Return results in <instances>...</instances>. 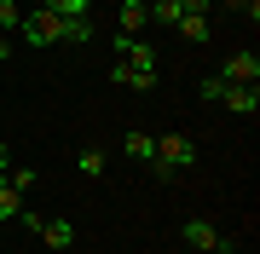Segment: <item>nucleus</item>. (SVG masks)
<instances>
[{
    "label": "nucleus",
    "mask_w": 260,
    "mask_h": 254,
    "mask_svg": "<svg viewBox=\"0 0 260 254\" xmlns=\"http://www.w3.org/2000/svg\"><path fill=\"white\" fill-rule=\"evenodd\" d=\"M41 237H47V248H75V226H70V220H47Z\"/></svg>",
    "instance_id": "6e6552de"
},
{
    "label": "nucleus",
    "mask_w": 260,
    "mask_h": 254,
    "mask_svg": "<svg viewBox=\"0 0 260 254\" xmlns=\"http://www.w3.org/2000/svg\"><path fill=\"white\" fill-rule=\"evenodd\" d=\"M0 179H6L12 191H29V185H35V168H18V162H12V168L0 173Z\"/></svg>",
    "instance_id": "4468645a"
},
{
    "label": "nucleus",
    "mask_w": 260,
    "mask_h": 254,
    "mask_svg": "<svg viewBox=\"0 0 260 254\" xmlns=\"http://www.w3.org/2000/svg\"><path fill=\"white\" fill-rule=\"evenodd\" d=\"M179 237H185L191 254H232V237H220L208 220H185V231H179Z\"/></svg>",
    "instance_id": "7ed1b4c3"
},
{
    "label": "nucleus",
    "mask_w": 260,
    "mask_h": 254,
    "mask_svg": "<svg viewBox=\"0 0 260 254\" xmlns=\"http://www.w3.org/2000/svg\"><path fill=\"white\" fill-rule=\"evenodd\" d=\"M127 69H133V93H150L156 87V47L150 41H133L127 47Z\"/></svg>",
    "instance_id": "20e7f679"
},
{
    "label": "nucleus",
    "mask_w": 260,
    "mask_h": 254,
    "mask_svg": "<svg viewBox=\"0 0 260 254\" xmlns=\"http://www.w3.org/2000/svg\"><path fill=\"white\" fill-rule=\"evenodd\" d=\"M12 168V151H6V139H0V173H6Z\"/></svg>",
    "instance_id": "6ab92c4d"
},
{
    "label": "nucleus",
    "mask_w": 260,
    "mask_h": 254,
    "mask_svg": "<svg viewBox=\"0 0 260 254\" xmlns=\"http://www.w3.org/2000/svg\"><path fill=\"white\" fill-rule=\"evenodd\" d=\"M220 104H225L232 116H254V110H260V87H225Z\"/></svg>",
    "instance_id": "423d86ee"
},
{
    "label": "nucleus",
    "mask_w": 260,
    "mask_h": 254,
    "mask_svg": "<svg viewBox=\"0 0 260 254\" xmlns=\"http://www.w3.org/2000/svg\"><path fill=\"white\" fill-rule=\"evenodd\" d=\"M220 81H225V87H260V58H254L249 47L232 52V58L220 64Z\"/></svg>",
    "instance_id": "39448f33"
},
{
    "label": "nucleus",
    "mask_w": 260,
    "mask_h": 254,
    "mask_svg": "<svg viewBox=\"0 0 260 254\" xmlns=\"http://www.w3.org/2000/svg\"><path fill=\"white\" fill-rule=\"evenodd\" d=\"M0 133H6V122H0Z\"/></svg>",
    "instance_id": "4be33fe9"
},
{
    "label": "nucleus",
    "mask_w": 260,
    "mask_h": 254,
    "mask_svg": "<svg viewBox=\"0 0 260 254\" xmlns=\"http://www.w3.org/2000/svg\"><path fill=\"white\" fill-rule=\"evenodd\" d=\"M220 93H225V81H220V76H208V81H197V98H203V104H220Z\"/></svg>",
    "instance_id": "f3484780"
},
{
    "label": "nucleus",
    "mask_w": 260,
    "mask_h": 254,
    "mask_svg": "<svg viewBox=\"0 0 260 254\" xmlns=\"http://www.w3.org/2000/svg\"><path fill=\"white\" fill-rule=\"evenodd\" d=\"M6 58H12V35H0V64H6Z\"/></svg>",
    "instance_id": "aec40b11"
},
{
    "label": "nucleus",
    "mask_w": 260,
    "mask_h": 254,
    "mask_svg": "<svg viewBox=\"0 0 260 254\" xmlns=\"http://www.w3.org/2000/svg\"><path fill=\"white\" fill-rule=\"evenodd\" d=\"M121 151H127V162H150L156 139H150V133H127V139H121Z\"/></svg>",
    "instance_id": "9b49d317"
},
{
    "label": "nucleus",
    "mask_w": 260,
    "mask_h": 254,
    "mask_svg": "<svg viewBox=\"0 0 260 254\" xmlns=\"http://www.w3.org/2000/svg\"><path fill=\"white\" fill-rule=\"evenodd\" d=\"M18 35L29 41V47H58V41H70V47H81V41H93V18H58V12L47 6H29Z\"/></svg>",
    "instance_id": "f257e3e1"
},
{
    "label": "nucleus",
    "mask_w": 260,
    "mask_h": 254,
    "mask_svg": "<svg viewBox=\"0 0 260 254\" xmlns=\"http://www.w3.org/2000/svg\"><path fill=\"white\" fill-rule=\"evenodd\" d=\"M179 35L185 41H208V12H185L179 18Z\"/></svg>",
    "instance_id": "f8f14e48"
},
{
    "label": "nucleus",
    "mask_w": 260,
    "mask_h": 254,
    "mask_svg": "<svg viewBox=\"0 0 260 254\" xmlns=\"http://www.w3.org/2000/svg\"><path fill=\"white\" fill-rule=\"evenodd\" d=\"M18 214H23V191H12L0 179V220H18Z\"/></svg>",
    "instance_id": "ddd939ff"
},
{
    "label": "nucleus",
    "mask_w": 260,
    "mask_h": 254,
    "mask_svg": "<svg viewBox=\"0 0 260 254\" xmlns=\"http://www.w3.org/2000/svg\"><path fill=\"white\" fill-rule=\"evenodd\" d=\"M75 168H81V173H93V179H99V173H104V151H93V144H87V151H81V156H75Z\"/></svg>",
    "instance_id": "2eb2a0df"
},
{
    "label": "nucleus",
    "mask_w": 260,
    "mask_h": 254,
    "mask_svg": "<svg viewBox=\"0 0 260 254\" xmlns=\"http://www.w3.org/2000/svg\"><path fill=\"white\" fill-rule=\"evenodd\" d=\"M121 35H139V29L150 23V0H121Z\"/></svg>",
    "instance_id": "0eeeda50"
},
{
    "label": "nucleus",
    "mask_w": 260,
    "mask_h": 254,
    "mask_svg": "<svg viewBox=\"0 0 260 254\" xmlns=\"http://www.w3.org/2000/svg\"><path fill=\"white\" fill-rule=\"evenodd\" d=\"M35 6L58 12V18H93V0H35Z\"/></svg>",
    "instance_id": "9d476101"
},
{
    "label": "nucleus",
    "mask_w": 260,
    "mask_h": 254,
    "mask_svg": "<svg viewBox=\"0 0 260 254\" xmlns=\"http://www.w3.org/2000/svg\"><path fill=\"white\" fill-rule=\"evenodd\" d=\"M23 23V6H18V0H0V29H6V35H12V29H18Z\"/></svg>",
    "instance_id": "dca6fc26"
},
{
    "label": "nucleus",
    "mask_w": 260,
    "mask_h": 254,
    "mask_svg": "<svg viewBox=\"0 0 260 254\" xmlns=\"http://www.w3.org/2000/svg\"><path fill=\"white\" fill-rule=\"evenodd\" d=\"M197 168V139H185V133H162L156 151H150V173L156 179H179Z\"/></svg>",
    "instance_id": "f03ea898"
},
{
    "label": "nucleus",
    "mask_w": 260,
    "mask_h": 254,
    "mask_svg": "<svg viewBox=\"0 0 260 254\" xmlns=\"http://www.w3.org/2000/svg\"><path fill=\"white\" fill-rule=\"evenodd\" d=\"M174 254H191V248H174Z\"/></svg>",
    "instance_id": "412c9836"
},
{
    "label": "nucleus",
    "mask_w": 260,
    "mask_h": 254,
    "mask_svg": "<svg viewBox=\"0 0 260 254\" xmlns=\"http://www.w3.org/2000/svg\"><path fill=\"white\" fill-rule=\"evenodd\" d=\"M179 18H185V6H179V0H150V23L179 29Z\"/></svg>",
    "instance_id": "1a4fd4ad"
},
{
    "label": "nucleus",
    "mask_w": 260,
    "mask_h": 254,
    "mask_svg": "<svg viewBox=\"0 0 260 254\" xmlns=\"http://www.w3.org/2000/svg\"><path fill=\"white\" fill-rule=\"evenodd\" d=\"M110 81H121V87H133V69H127V58H116V64H110Z\"/></svg>",
    "instance_id": "a211bd4d"
}]
</instances>
